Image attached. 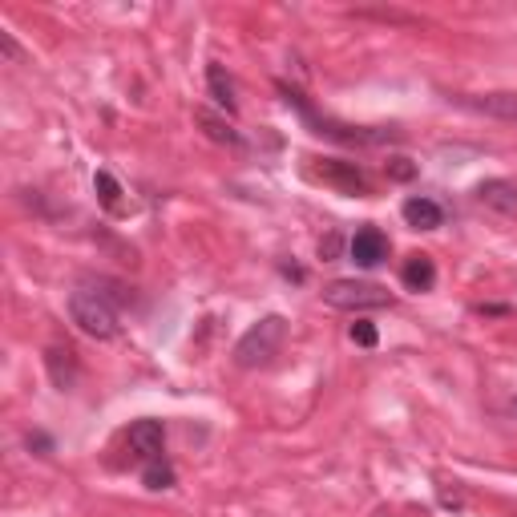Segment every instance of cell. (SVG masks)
<instances>
[{
    "label": "cell",
    "instance_id": "obj_1",
    "mask_svg": "<svg viewBox=\"0 0 517 517\" xmlns=\"http://www.w3.org/2000/svg\"><path fill=\"white\" fill-rule=\"evenodd\" d=\"M279 93L287 97V106H295L299 110V118L312 126V134H324V138H332V142H344V146H384V142H396L400 134L396 130H356V126H340V122H332V118H320L312 106H307V97L299 93V89H291V85H279Z\"/></svg>",
    "mask_w": 517,
    "mask_h": 517
},
{
    "label": "cell",
    "instance_id": "obj_2",
    "mask_svg": "<svg viewBox=\"0 0 517 517\" xmlns=\"http://www.w3.org/2000/svg\"><path fill=\"white\" fill-rule=\"evenodd\" d=\"M287 340V320L283 316H263L255 328L243 332V340L235 344V364L239 368H267L279 348Z\"/></svg>",
    "mask_w": 517,
    "mask_h": 517
},
{
    "label": "cell",
    "instance_id": "obj_3",
    "mask_svg": "<svg viewBox=\"0 0 517 517\" xmlns=\"http://www.w3.org/2000/svg\"><path fill=\"white\" fill-rule=\"evenodd\" d=\"M69 320L93 336V340H114L118 336V312L110 307V299L101 295V291H73L69 295Z\"/></svg>",
    "mask_w": 517,
    "mask_h": 517
},
{
    "label": "cell",
    "instance_id": "obj_4",
    "mask_svg": "<svg viewBox=\"0 0 517 517\" xmlns=\"http://www.w3.org/2000/svg\"><path fill=\"white\" fill-rule=\"evenodd\" d=\"M324 303L336 312H372V307H388L392 291L380 283H364V279H332L324 287Z\"/></svg>",
    "mask_w": 517,
    "mask_h": 517
},
{
    "label": "cell",
    "instance_id": "obj_5",
    "mask_svg": "<svg viewBox=\"0 0 517 517\" xmlns=\"http://www.w3.org/2000/svg\"><path fill=\"white\" fill-rule=\"evenodd\" d=\"M307 162H312L307 170H312L316 182H324V186H332L348 198H368L372 194V182L356 162H344V158H307Z\"/></svg>",
    "mask_w": 517,
    "mask_h": 517
},
{
    "label": "cell",
    "instance_id": "obj_6",
    "mask_svg": "<svg viewBox=\"0 0 517 517\" xmlns=\"http://www.w3.org/2000/svg\"><path fill=\"white\" fill-rule=\"evenodd\" d=\"M453 101L473 114H485V118L517 122V93H457Z\"/></svg>",
    "mask_w": 517,
    "mask_h": 517
},
{
    "label": "cell",
    "instance_id": "obj_7",
    "mask_svg": "<svg viewBox=\"0 0 517 517\" xmlns=\"http://www.w3.org/2000/svg\"><path fill=\"white\" fill-rule=\"evenodd\" d=\"M348 255H352L356 267H368V271H372V267H380V263L388 259V239H384L376 227H364V231L352 235Z\"/></svg>",
    "mask_w": 517,
    "mask_h": 517
},
{
    "label": "cell",
    "instance_id": "obj_8",
    "mask_svg": "<svg viewBox=\"0 0 517 517\" xmlns=\"http://www.w3.org/2000/svg\"><path fill=\"white\" fill-rule=\"evenodd\" d=\"M130 449L150 465V461H162V441H166V433H162V421H138V425H130Z\"/></svg>",
    "mask_w": 517,
    "mask_h": 517
},
{
    "label": "cell",
    "instance_id": "obj_9",
    "mask_svg": "<svg viewBox=\"0 0 517 517\" xmlns=\"http://www.w3.org/2000/svg\"><path fill=\"white\" fill-rule=\"evenodd\" d=\"M400 215H404V223H408L412 231H437V227L445 223V211H441L433 198H404Z\"/></svg>",
    "mask_w": 517,
    "mask_h": 517
},
{
    "label": "cell",
    "instance_id": "obj_10",
    "mask_svg": "<svg viewBox=\"0 0 517 517\" xmlns=\"http://www.w3.org/2000/svg\"><path fill=\"white\" fill-rule=\"evenodd\" d=\"M477 202L481 206H493V211H517V182H509V178H485L477 190Z\"/></svg>",
    "mask_w": 517,
    "mask_h": 517
},
{
    "label": "cell",
    "instance_id": "obj_11",
    "mask_svg": "<svg viewBox=\"0 0 517 517\" xmlns=\"http://www.w3.org/2000/svg\"><path fill=\"white\" fill-rule=\"evenodd\" d=\"M400 283L408 291H433L437 283V263L429 255H408L404 259V271H400Z\"/></svg>",
    "mask_w": 517,
    "mask_h": 517
},
{
    "label": "cell",
    "instance_id": "obj_12",
    "mask_svg": "<svg viewBox=\"0 0 517 517\" xmlns=\"http://www.w3.org/2000/svg\"><path fill=\"white\" fill-rule=\"evenodd\" d=\"M206 85H211V97H215V106L223 114H235L239 110V101H235V81L223 73V65H211L206 69Z\"/></svg>",
    "mask_w": 517,
    "mask_h": 517
},
{
    "label": "cell",
    "instance_id": "obj_13",
    "mask_svg": "<svg viewBox=\"0 0 517 517\" xmlns=\"http://www.w3.org/2000/svg\"><path fill=\"white\" fill-rule=\"evenodd\" d=\"M45 364H49V376H53L57 388H73V380H77V360H73L69 348H49V352H45Z\"/></svg>",
    "mask_w": 517,
    "mask_h": 517
},
{
    "label": "cell",
    "instance_id": "obj_14",
    "mask_svg": "<svg viewBox=\"0 0 517 517\" xmlns=\"http://www.w3.org/2000/svg\"><path fill=\"white\" fill-rule=\"evenodd\" d=\"M194 118H198V126L206 130V138H215V142H223V146H239L243 138L227 126V118H219V114H211V110H194Z\"/></svg>",
    "mask_w": 517,
    "mask_h": 517
},
{
    "label": "cell",
    "instance_id": "obj_15",
    "mask_svg": "<svg viewBox=\"0 0 517 517\" xmlns=\"http://www.w3.org/2000/svg\"><path fill=\"white\" fill-rule=\"evenodd\" d=\"M93 186H97L101 202H106V211H122V186H118V178H114V174H106V170H97Z\"/></svg>",
    "mask_w": 517,
    "mask_h": 517
},
{
    "label": "cell",
    "instance_id": "obj_16",
    "mask_svg": "<svg viewBox=\"0 0 517 517\" xmlns=\"http://www.w3.org/2000/svg\"><path fill=\"white\" fill-rule=\"evenodd\" d=\"M142 481H146V489H170L174 485V469L166 461H150L142 469Z\"/></svg>",
    "mask_w": 517,
    "mask_h": 517
},
{
    "label": "cell",
    "instance_id": "obj_17",
    "mask_svg": "<svg viewBox=\"0 0 517 517\" xmlns=\"http://www.w3.org/2000/svg\"><path fill=\"white\" fill-rule=\"evenodd\" d=\"M384 174H388L392 182H412V178H417V162L404 158V154H396V158L384 162Z\"/></svg>",
    "mask_w": 517,
    "mask_h": 517
},
{
    "label": "cell",
    "instance_id": "obj_18",
    "mask_svg": "<svg viewBox=\"0 0 517 517\" xmlns=\"http://www.w3.org/2000/svg\"><path fill=\"white\" fill-rule=\"evenodd\" d=\"M376 340H380V336H376V328H372V324H364V320H360V324H352V344H360V348H376Z\"/></svg>",
    "mask_w": 517,
    "mask_h": 517
},
{
    "label": "cell",
    "instance_id": "obj_19",
    "mask_svg": "<svg viewBox=\"0 0 517 517\" xmlns=\"http://www.w3.org/2000/svg\"><path fill=\"white\" fill-rule=\"evenodd\" d=\"M29 449H41V457H49L53 453V441L41 437V433H29Z\"/></svg>",
    "mask_w": 517,
    "mask_h": 517
},
{
    "label": "cell",
    "instance_id": "obj_20",
    "mask_svg": "<svg viewBox=\"0 0 517 517\" xmlns=\"http://www.w3.org/2000/svg\"><path fill=\"white\" fill-rule=\"evenodd\" d=\"M0 45H5V57H9V61H17V57H21V49H17V41H13L9 33H0Z\"/></svg>",
    "mask_w": 517,
    "mask_h": 517
},
{
    "label": "cell",
    "instance_id": "obj_21",
    "mask_svg": "<svg viewBox=\"0 0 517 517\" xmlns=\"http://www.w3.org/2000/svg\"><path fill=\"white\" fill-rule=\"evenodd\" d=\"M336 251H340V235H328V243H320V255H328V259H332Z\"/></svg>",
    "mask_w": 517,
    "mask_h": 517
},
{
    "label": "cell",
    "instance_id": "obj_22",
    "mask_svg": "<svg viewBox=\"0 0 517 517\" xmlns=\"http://www.w3.org/2000/svg\"><path fill=\"white\" fill-rule=\"evenodd\" d=\"M513 412H517V400H513Z\"/></svg>",
    "mask_w": 517,
    "mask_h": 517
}]
</instances>
